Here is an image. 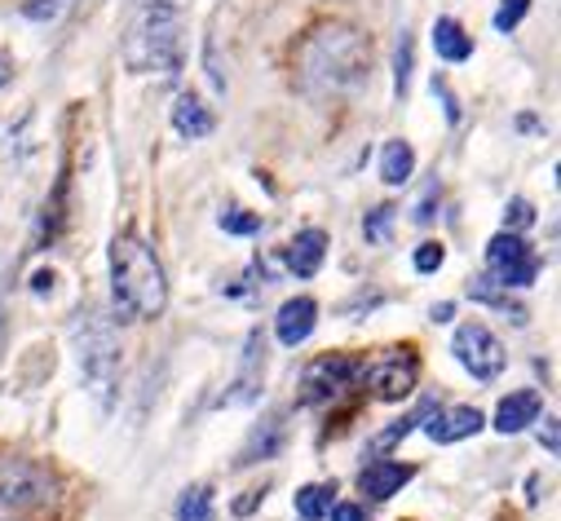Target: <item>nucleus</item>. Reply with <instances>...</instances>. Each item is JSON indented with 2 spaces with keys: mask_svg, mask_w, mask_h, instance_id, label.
Here are the masks:
<instances>
[{
  "mask_svg": "<svg viewBox=\"0 0 561 521\" xmlns=\"http://www.w3.org/2000/svg\"><path fill=\"white\" fill-rule=\"evenodd\" d=\"M504 217H508V221H513V225H517V230H526V225H530V221H535V208H530V204H526V199H513V204H508V212H504Z\"/></svg>",
  "mask_w": 561,
  "mask_h": 521,
  "instance_id": "nucleus-26",
  "label": "nucleus"
},
{
  "mask_svg": "<svg viewBox=\"0 0 561 521\" xmlns=\"http://www.w3.org/2000/svg\"><path fill=\"white\" fill-rule=\"evenodd\" d=\"M443 260H447V247H443V243H420V247H415V270H420V275H434Z\"/></svg>",
  "mask_w": 561,
  "mask_h": 521,
  "instance_id": "nucleus-24",
  "label": "nucleus"
},
{
  "mask_svg": "<svg viewBox=\"0 0 561 521\" xmlns=\"http://www.w3.org/2000/svg\"><path fill=\"white\" fill-rule=\"evenodd\" d=\"M323 256H328V234L323 230H301L293 243H288V270L297 279H314L319 266H323Z\"/></svg>",
  "mask_w": 561,
  "mask_h": 521,
  "instance_id": "nucleus-12",
  "label": "nucleus"
},
{
  "mask_svg": "<svg viewBox=\"0 0 561 521\" xmlns=\"http://www.w3.org/2000/svg\"><path fill=\"white\" fill-rule=\"evenodd\" d=\"M332 486H301L297 490V517L301 521H319V517H328V508H332Z\"/></svg>",
  "mask_w": 561,
  "mask_h": 521,
  "instance_id": "nucleus-18",
  "label": "nucleus"
},
{
  "mask_svg": "<svg viewBox=\"0 0 561 521\" xmlns=\"http://www.w3.org/2000/svg\"><path fill=\"white\" fill-rule=\"evenodd\" d=\"M0 345H5V310H0Z\"/></svg>",
  "mask_w": 561,
  "mask_h": 521,
  "instance_id": "nucleus-32",
  "label": "nucleus"
},
{
  "mask_svg": "<svg viewBox=\"0 0 561 521\" xmlns=\"http://www.w3.org/2000/svg\"><path fill=\"white\" fill-rule=\"evenodd\" d=\"M10 71H14V67H10V58H5V54H0V89H5V84H10Z\"/></svg>",
  "mask_w": 561,
  "mask_h": 521,
  "instance_id": "nucleus-30",
  "label": "nucleus"
},
{
  "mask_svg": "<svg viewBox=\"0 0 561 521\" xmlns=\"http://www.w3.org/2000/svg\"><path fill=\"white\" fill-rule=\"evenodd\" d=\"M297 71L310 93L323 97L354 93L371 71V40L345 23H323L297 49Z\"/></svg>",
  "mask_w": 561,
  "mask_h": 521,
  "instance_id": "nucleus-1",
  "label": "nucleus"
},
{
  "mask_svg": "<svg viewBox=\"0 0 561 521\" xmlns=\"http://www.w3.org/2000/svg\"><path fill=\"white\" fill-rule=\"evenodd\" d=\"M486 270L504 288H530L535 275H539V260H535V252L517 234H495L486 243Z\"/></svg>",
  "mask_w": 561,
  "mask_h": 521,
  "instance_id": "nucleus-7",
  "label": "nucleus"
},
{
  "mask_svg": "<svg viewBox=\"0 0 561 521\" xmlns=\"http://www.w3.org/2000/svg\"><path fill=\"white\" fill-rule=\"evenodd\" d=\"M539 438H543V447H548V451H557V420H548V429H543Z\"/></svg>",
  "mask_w": 561,
  "mask_h": 521,
  "instance_id": "nucleus-29",
  "label": "nucleus"
},
{
  "mask_svg": "<svg viewBox=\"0 0 561 521\" xmlns=\"http://www.w3.org/2000/svg\"><path fill=\"white\" fill-rule=\"evenodd\" d=\"M482 429V416H478V407H456V412H447V416H438L434 425H430V438L438 442V447H451V442H465V438H473Z\"/></svg>",
  "mask_w": 561,
  "mask_h": 521,
  "instance_id": "nucleus-15",
  "label": "nucleus"
},
{
  "mask_svg": "<svg viewBox=\"0 0 561 521\" xmlns=\"http://www.w3.org/2000/svg\"><path fill=\"white\" fill-rule=\"evenodd\" d=\"M71 10V0H27L23 5V14L32 19V23H54V19H62Z\"/></svg>",
  "mask_w": 561,
  "mask_h": 521,
  "instance_id": "nucleus-22",
  "label": "nucleus"
},
{
  "mask_svg": "<svg viewBox=\"0 0 561 521\" xmlns=\"http://www.w3.org/2000/svg\"><path fill=\"white\" fill-rule=\"evenodd\" d=\"M411 173H415V151H411L407 142H389V147L380 151V177H385L389 186H407Z\"/></svg>",
  "mask_w": 561,
  "mask_h": 521,
  "instance_id": "nucleus-17",
  "label": "nucleus"
},
{
  "mask_svg": "<svg viewBox=\"0 0 561 521\" xmlns=\"http://www.w3.org/2000/svg\"><path fill=\"white\" fill-rule=\"evenodd\" d=\"M32 292H36V297H45V292H54V270H41V275L32 279Z\"/></svg>",
  "mask_w": 561,
  "mask_h": 521,
  "instance_id": "nucleus-28",
  "label": "nucleus"
},
{
  "mask_svg": "<svg viewBox=\"0 0 561 521\" xmlns=\"http://www.w3.org/2000/svg\"><path fill=\"white\" fill-rule=\"evenodd\" d=\"M80 371H84V384L93 398H111L115 389V375H119V349H115V336L106 323H80Z\"/></svg>",
  "mask_w": 561,
  "mask_h": 521,
  "instance_id": "nucleus-4",
  "label": "nucleus"
},
{
  "mask_svg": "<svg viewBox=\"0 0 561 521\" xmlns=\"http://www.w3.org/2000/svg\"><path fill=\"white\" fill-rule=\"evenodd\" d=\"M328 512H332V521H367V512L358 503H332Z\"/></svg>",
  "mask_w": 561,
  "mask_h": 521,
  "instance_id": "nucleus-27",
  "label": "nucleus"
},
{
  "mask_svg": "<svg viewBox=\"0 0 561 521\" xmlns=\"http://www.w3.org/2000/svg\"><path fill=\"white\" fill-rule=\"evenodd\" d=\"M389 221H393V208H376V212H371V221H363V230H367V239H385V230H389Z\"/></svg>",
  "mask_w": 561,
  "mask_h": 521,
  "instance_id": "nucleus-25",
  "label": "nucleus"
},
{
  "mask_svg": "<svg viewBox=\"0 0 561 521\" xmlns=\"http://www.w3.org/2000/svg\"><path fill=\"white\" fill-rule=\"evenodd\" d=\"M173 128H178V134L182 138H208L213 134V128H217V119H213V111L195 97V93H182L178 97V106H173Z\"/></svg>",
  "mask_w": 561,
  "mask_h": 521,
  "instance_id": "nucleus-14",
  "label": "nucleus"
},
{
  "mask_svg": "<svg viewBox=\"0 0 561 521\" xmlns=\"http://www.w3.org/2000/svg\"><path fill=\"white\" fill-rule=\"evenodd\" d=\"M411 477H415V468H411V464L376 460V464H367V468L358 473V486H363V495H371V499H389V495H398Z\"/></svg>",
  "mask_w": 561,
  "mask_h": 521,
  "instance_id": "nucleus-11",
  "label": "nucleus"
},
{
  "mask_svg": "<svg viewBox=\"0 0 561 521\" xmlns=\"http://www.w3.org/2000/svg\"><path fill=\"white\" fill-rule=\"evenodd\" d=\"M451 319V305H434V323H447Z\"/></svg>",
  "mask_w": 561,
  "mask_h": 521,
  "instance_id": "nucleus-31",
  "label": "nucleus"
},
{
  "mask_svg": "<svg viewBox=\"0 0 561 521\" xmlns=\"http://www.w3.org/2000/svg\"><path fill=\"white\" fill-rule=\"evenodd\" d=\"M358 375H363V367H358L354 358H341V354L314 362L310 375H306V403H328V398H336L341 389H350Z\"/></svg>",
  "mask_w": 561,
  "mask_h": 521,
  "instance_id": "nucleus-8",
  "label": "nucleus"
},
{
  "mask_svg": "<svg viewBox=\"0 0 561 521\" xmlns=\"http://www.w3.org/2000/svg\"><path fill=\"white\" fill-rule=\"evenodd\" d=\"M530 10V0H500V10H495V27L500 32H513Z\"/></svg>",
  "mask_w": 561,
  "mask_h": 521,
  "instance_id": "nucleus-23",
  "label": "nucleus"
},
{
  "mask_svg": "<svg viewBox=\"0 0 561 521\" xmlns=\"http://www.w3.org/2000/svg\"><path fill=\"white\" fill-rule=\"evenodd\" d=\"M54 473L27 455H0V508H36L54 499Z\"/></svg>",
  "mask_w": 561,
  "mask_h": 521,
  "instance_id": "nucleus-5",
  "label": "nucleus"
},
{
  "mask_svg": "<svg viewBox=\"0 0 561 521\" xmlns=\"http://www.w3.org/2000/svg\"><path fill=\"white\" fill-rule=\"evenodd\" d=\"M393 89H398V97H407V89H411V36L407 32H402L398 58H393Z\"/></svg>",
  "mask_w": 561,
  "mask_h": 521,
  "instance_id": "nucleus-21",
  "label": "nucleus"
},
{
  "mask_svg": "<svg viewBox=\"0 0 561 521\" xmlns=\"http://www.w3.org/2000/svg\"><path fill=\"white\" fill-rule=\"evenodd\" d=\"M451 354H456V362L473 380H495L504 371V358H508L504 345H500V336L491 327H482V323H465L456 332V340H451Z\"/></svg>",
  "mask_w": 561,
  "mask_h": 521,
  "instance_id": "nucleus-6",
  "label": "nucleus"
},
{
  "mask_svg": "<svg viewBox=\"0 0 561 521\" xmlns=\"http://www.w3.org/2000/svg\"><path fill=\"white\" fill-rule=\"evenodd\" d=\"M217 225H221L226 234H256V230H261V217H256V212H243V208H226V212L217 217Z\"/></svg>",
  "mask_w": 561,
  "mask_h": 521,
  "instance_id": "nucleus-20",
  "label": "nucleus"
},
{
  "mask_svg": "<svg viewBox=\"0 0 561 521\" xmlns=\"http://www.w3.org/2000/svg\"><path fill=\"white\" fill-rule=\"evenodd\" d=\"M178 521H213V495L208 486H191L178 499Z\"/></svg>",
  "mask_w": 561,
  "mask_h": 521,
  "instance_id": "nucleus-19",
  "label": "nucleus"
},
{
  "mask_svg": "<svg viewBox=\"0 0 561 521\" xmlns=\"http://www.w3.org/2000/svg\"><path fill=\"white\" fill-rule=\"evenodd\" d=\"M415 375H420L415 358H389V362H376L371 367V389H376V398L398 403V398H407L411 389H415Z\"/></svg>",
  "mask_w": 561,
  "mask_h": 521,
  "instance_id": "nucleus-10",
  "label": "nucleus"
},
{
  "mask_svg": "<svg viewBox=\"0 0 561 521\" xmlns=\"http://www.w3.org/2000/svg\"><path fill=\"white\" fill-rule=\"evenodd\" d=\"M539 394L535 389H522V394H508L500 407H495V429L500 433H522L526 425H535L539 420Z\"/></svg>",
  "mask_w": 561,
  "mask_h": 521,
  "instance_id": "nucleus-13",
  "label": "nucleus"
},
{
  "mask_svg": "<svg viewBox=\"0 0 561 521\" xmlns=\"http://www.w3.org/2000/svg\"><path fill=\"white\" fill-rule=\"evenodd\" d=\"M314 323H319V305H314L310 297H297V301H288L284 310H278V319H274V336H278V345L297 349V345L310 340Z\"/></svg>",
  "mask_w": 561,
  "mask_h": 521,
  "instance_id": "nucleus-9",
  "label": "nucleus"
},
{
  "mask_svg": "<svg viewBox=\"0 0 561 521\" xmlns=\"http://www.w3.org/2000/svg\"><path fill=\"white\" fill-rule=\"evenodd\" d=\"M111 297L119 319H156L169 301L164 266L137 234H115L111 243Z\"/></svg>",
  "mask_w": 561,
  "mask_h": 521,
  "instance_id": "nucleus-2",
  "label": "nucleus"
},
{
  "mask_svg": "<svg viewBox=\"0 0 561 521\" xmlns=\"http://www.w3.org/2000/svg\"><path fill=\"white\" fill-rule=\"evenodd\" d=\"M434 49H438L443 62H469L473 58V36L456 19H438L434 23Z\"/></svg>",
  "mask_w": 561,
  "mask_h": 521,
  "instance_id": "nucleus-16",
  "label": "nucleus"
},
{
  "mask_svg": "<svg viewBox=\"0 0 561 521\" xmlns=\"http://www.w3.org/2000/svg\"><path fill=\"white\" fill-rule=\"evenodd\" d=\"M124 62L137 76H178L182 67V19L169 0H147L142 14L128 23Z\"/></svg>",
  "mask_w": 561,
  "mask_h": 521,
  "instance_id": "nucleus-3",
  "label": "nucleus"
}]
</instances>
